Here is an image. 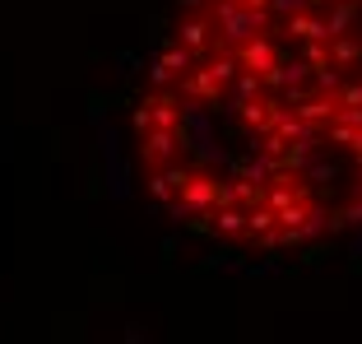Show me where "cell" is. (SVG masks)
I'll use <instances>...</instances> for the list:
<instances>
[{
  "label": "cell",
  "instance_id": "obj_1",
  "mask_svg": "<svg viewBox=\"0 0 362 344\" xmlns=\"http://www.w3.org/2000/svg\"><path fill=\"white\" fill-rule=\"evenodd\" d=\"M153 200L228 242L362 224V0H186L135 103Z\"/></svg>",
  "mask_w": 362,
  "mask_h": 344
}]
</instances>
